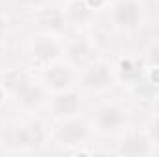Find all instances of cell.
I'll return each instance as SVG.
<instances>
[{
	"mask_svg": "<svg viewBox=\"0 0 159 157\" xmlns=\"http://www.w3.org/2000/svg\"><path fill=\"white\" fill-rule=\"evenodd\" d=\"M141 6L135 0H120L113 7V20L124 30H135L141 22Z\"/></svg>",
	"mask_w": 159,
	"mask_h": 157,
	"instance_id": "1",
	"label": "cell"
},
{
	"mask_svg": "<svg viewBox=\"0 0 159 157\" xmlns=\"http://www.w3.org/2000/svg\"><path fill=\"white\" fill-rule=\"evenodd\" d=\"M15 142L19 146H22V148L35 150V148L43 146V142H44V129L41 128V124H37V122H26V124L17 128Z\"/></svg>",
	"mask_w": 159,
	"mask_h": 157,
	"instance_id": "2",
	"label": "cell"
},
{
	"mask_svg": "<svg viewBox=\"0 0 159 157\" xmlns=\"http://www.w3.org/2000/svg\"><path fill=\"white\" fill-rule=\"evenodd\" d=\"M124 122H126V115L124 109H120L119 105H104L96 113V124L106 133H113L120 129Z\"/></svg>",
	"mask_w": 159,
	"mask_h": 157,
	"instance_id": "3",
	"label": "cell"
},
{
	"mask_svg": "<svg viewBox=\"0 0 159 157\" xmlns=\"http://www.w3.org/2000/svg\"><path fill=\"white\" fill-rule=\"evenodd\" d=\"M89 135V128L85 122L81 120H70V122H65L63 126H59V129L56 131V137L59 142L63 144H80L87 139Z\"/></svg>",
	"mask_w": 159,
	"mask_h": 157,
	"instance_id": "4",
	"label": "cell"
},
{
	"mask_svg": "<svg viewBox=\"0 0 159 157\" xmlns=\"http://www.w3.org/2000/svg\"><path fill=\"white\" fill-rule=\"evenodd\" d=\"M81 83H83L85 89H91V91L106 89V87L111 83V72H109V67H107L106 63L91 65V67L87 69V72L83 74Z\"/></svg>",
	"mask_w": 159,
	"mask_h": 157,
	"instance_id": "5",
	"label": "cell"
},
{
	"mask_svg": "<svg viewBox=\"0 0 159 157\" xmlns=\"http://www.w3.org/2000/svg\"><path fill=\"white\" fill-rule=\"evenodd\" d=\"M15 94H17V100L19 104H22L24 107H35L39 105L44 98L43 94V89L39 85H35L34 81H28V79H22L17 83L15 87Z\"/></svg>",
	"mask_w": 159,
	"mask_h": 157,
	"instance_id": "6",
	"label": "cell"
},
{
	"mask_svg": "<svg viewBox=\"0 0 159 157\" xmlns=\"http://www.w3.org/2000/svg\"><path fill=\"white\" fill-rule=\"evenodd\" d=\"M119 152L122 155H133L135 157V155H148L152 152V148H150V142H148V139L144 135L131 133V135H128L122 141Z\"/></svg>",
	"mask_w": 159,
	"mask_h": 157,
	"instance_id": "7",
	"label": "cell"
},
{
	"mask_svg": "<svg viewBox=\"0 0 159 157\" xmlns=\"http://www.w3.org/2000/svg\"><path fill=\"white\" fill-rule=\"evenodd\" d=\"M80 109V98L76 92H61L54 98V115L56 117H74Z\"/></svg>",
	"mask_w": 159,
	"mask_h": 157,
	"instance_id": "8",
	"label": "cell"
},
{
	"mask_svg": "<svg viewBox=\"0 0 159 157\" xmlns=\"http://www.w3.org/2000/svg\"><path fill=\"white\" fill-rule=\"evenodd\" d=\"M67 56H69V59H70L74 65L81 67V65H87V63L93 59L94 52H93L91 44H89L85 39H78V41H74V43L69 46Z\"/></svg>",
	"mask_w": 159,
	"mask_h": 157,
	"instance_id": "9",
	"label": "cell"
},
{
	"mask_svg": "<svg viewBox=\"0 0 159 157\" xmlns=\"http://www.w3.org/2000/svg\"><path fill=\"white\" fill-rule=\"evenodd\" d=\"M59 56V46L57 43L46 37H41L34 43V57L39 59L41 63H48Z\"/></svg>",
	"mask_w": 159,
	"mask_h": 157,
	"instance_id": "10",
	"label": "cell"
},
{
	"mask_svg": "<svg viewBox=\"0 0 159 157\" xmlns=\"http://www.w3.org/2000/svg\"><path fill=\"white\" fill-rule=\"evenodd\" d=\"M70 72L65 69V67H61V65H56V67H50L46 72H44V81L52 87V89H56V91H63V89H67L69 85H70Z\"/></svg>",
	"mask_w": 159,
	"mask_h": 157,
	"instance_id": "11",
	"label": "cell"
},
{
	"mask_svg": "<svg viewBox=\"0 0 159 157\" xmlns=\"http://www.w3.org/2000/svg\"><path fill=\"white\" fill-rule=\"evenodd\" d=\"M39 24L41 28L44 30H50V32H61L65 28V20H67V15L59 9H46L39 13Z\"/></svg>",
	"mask_w": 159,
	"mask_h": 157,
	"instance_id": "12",
	"label": "cell"
},
{
	"mask_svg": "<svg viewBox=\"0 0 159 157\" xmlns=\"http://www.w3.org/2000/svg\"><path fill=\"white\" fill-rule=\"evenodd\" d=\"M89 17H91V7H89L87 2H83V0H74V2L67 7V19L72 20V22H76V24L85 22Z\"/></svg>",
	"mask_w": 159,
	"mask_h": 157,
	"instance_id": "13",
	"label": "cell"
},
{
	"mask_svg": "<svg viewBox=\"0 0 159 157\" xmlns=\"http://www.w3.org/2000/svg\"><path fill=\"white\" fill-rule=\"evenodd\" d=\"M120 76L126 81H135L141 78V65L135 59H122L120 61Z\"/></svg>",
	"mask_w": 159,
	"mask_h": 157,
	"instance_id": "14",
	"label": "cell"
},
{
	"mask_svg": "<svg viewBox=\"0 0 159 157\" xmlns=\"http://www.w3.org/2000/svg\"><path fill=\"white\" fill-rule=\"evenodd\" d=\"M146 61L152 65V67H157L159 69V43L152 44L146 52Z\"/></svg>",
	"mask_w": 159,
	"mask_h": 157,
	"instance_id": "15",
	"label": "cell"
},
{
	"mask_svg": "<svg viewBox=\"0 0 159 157\" xmlns=\"http://www.w3.org/2000/svg\"><path fill=\"white\" fill-rule=\"evenodd\" d=\"M150 135H152V139L159 144V118H156V120L152 122V126H150Z\"/></svg>",
	"mask_w": 159,
	"mask_h": 157,
	"instance_id": "16",
	"label": "cell"
},
{
	"mask_svg": "<svg viewBox=\"0 0 159 157\" xmlns=\"http://www.w3.org/2000/svg\"><path fill=\"white\" fill-rule=\"evenodd\" d=\"M102 4H104V0H87V6H89L91 9H93V7L96 9V7H100Z\"/></svg>",
	"mask_w": 159,
	"mask_h": 157,
	"instance_id": "17",
	"label": "cell"
},
{
	"mask_svg": "<svg viewBox=\"0 0 159 157\" xmlns=\"http://www.w3.org/2000/svg\"><path fill=\"white\" fill-rule=\"evenodd\" d=\"M6 30H7V28H6V20H4V19H0V39L6 35Z\"/></svg>",
	"mask_w": 159,
	"mask_h": 157,
	"instance_id": "18",
	"label": "cell"
},
{
	"mask_svg": "<svg viewBox=\"0 0 159 157\" xmlns=\"http://www.w3.org/2000/svg\"><path fill=\"white\" fill-rule=\"evenodd\" d=\"M152 81H154V83H159V69L157 67H156L154 72H152Z\"/></svg>",
	"mask_w": 159,
	"mask_h": 157,
	"instance_id": "19",
	"label": "cell"
},
{
	"mask_svg": "<svg viewBox=\"0 0 159 157\" xmlns=\"http://www.w3.org/2000/svg\"><path fill=\"white\" fill-rule=\"evenodd\" d=\"M2 100H4V91L0 89V104H2Z\"/></svg>",
	"mask_w": 159,
	"mask_h": 157,
	"instance_id": "20",
	"label": "cell"
},
{
	"mask_svg": "<svg viewBox=\"0 0 159 157\" xmlns=\"http://www.w3.org/2000/svg\"><path fill=\"white\" fill-rule=\"evenodd\" d=\"M157 113H159V102H157Z\"/></svg>",
	"mask_w": 159,
	"mask_h": 157,
	"instance_id": "21",
	"label": "cell"
}]
</instances>
